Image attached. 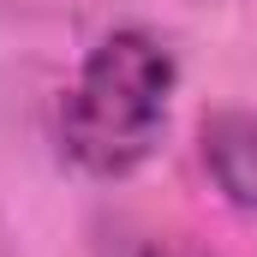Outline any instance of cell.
Segmentation results:
<instances>
[{"label": "cell", "mask_w": 257, "mask_h": 257, "mask_svg": "<svg viewBox=\"0 0 257 257\" xmlns=\"http://www.w3.org/2000/svg\"><path fill=\"white\" fill-rule=\"evenodd\" d=\"M174 54L150 30H114L90 48L78 84L60 102V150L84 174L120 180L144 168L168 126V96H174Z\"/></svg>", "instance_id": "obj_1"}, {"label": "cell", "mask_w": 257, "mask_h": 257, "mask_svg": "<svg viewBox=\"0 0 257 257\" xmlns=\"http://www.w3.org/2000/svg\"><path fill=\"white\" fill-rule=\"evenodd\" d=\"M203 168L233 209L257 215V114L251 108H221L203 120Z\"/></svg>", "instance_id": "obj_2"}, {"label": "cell", "mask_w": 257, "mask_h": 257, "mask_svg": "<svg viewBox=\"0 0 257 257\" xmlns=\"http://www.w3.org/2000/svg\"><path fill=\"white\" fill-rule=\"evenodd\" d=\"M108 257H209V251L180 233H114Z\"/></svg>", "instance_id": "obj_3"}]
</instances>
